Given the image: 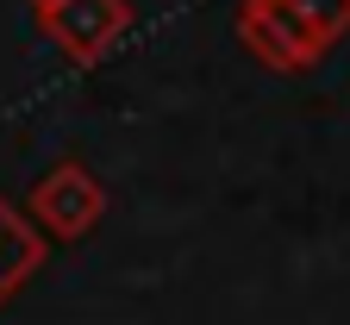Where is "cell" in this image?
Segmentation results:
<instances>
[{
  "instance_id": "8992f818",
  "label": "cell",
  "mask_w": 350,
  "mask_h": 325,
  "mask_svg": "<svg viewBox=\"0 0 350 325\" xmlns=\"http://www.w3.org/2000/svg\"><path fill=\"white\" fill-rule=\"evenodd\" d=\"M31 7H44V0H31Z\"/></svg>"
},
{
  "instance_id": "5b68a950",
  "label": "cell",
  "mask_w": 350,
  "mask_h": 325,
  "mask_svg": "<svg viewBox=\"0 0 350 325\" xmlns=\"http://www.w3.org/2000/svg\"><path fill=\"white\" fill-rule=\"evenodd\" d=\"M282 7H294L306 25H313V31L332 44V51H338V38L350 31V0H282Z\"/></svg>"
},
{
  "instance_id": "3957f363",
  "label": "cell",
  "mask_w": 350,
  "mask_h": 325,
  "mask_svg": "<svg viewBox=\"0 0 350 325\" xmlns=\"http://www.w3.org/2000/svg\"><path fill=\"white\" fill-rule=\"evenodd\" d=\"M31 13H38V38L69 63H100L131 31V0H44Z\"/></svg>"
},
{
  "instance_id": "277c9868",
  "label": "cell",
  "mask_w": 350,
  "mask_h": 325,
  "mask_svg": "<svg viewBox=\"0 0 350 325\" xmlns=\"http://www.w3.org/2000/svg\"><path fill=\"white\" fill-rule=\"evenodd\" d=\"M38 263H44V238L25 225L19 207L0 200V307H7L31 275H38Z\"/></svg>"
},
{
  "instance_id": "7a4b0ae2",
  "label": "cell",
  "mask_w": 350,
  "mask_h": 325,
  "mask_svg": "<svg viewBox=\"0 0 350 325\" xmlns=\"http://www.w3.org/2000/svg\"><path fill=\"white\" fill-rule=\"evenodd\" d=\"M238 44L275 75H306L332 57V44L282 0H238Z\"/></svg>"
},
{
  "instance_id": "6da1fadb",
  "label": "cell",
  "mask_w": 350,
  "mask_h": 325,
  "mask_svg": "<svg viewBox=\"0 0 350 325\" xmlns=\"http://www.w3.org/2000/svg\"><path fill=\"white\" fill-rule=\"evenodd\" d=\"M100 213H107V188H100L81 163L44 169V175L31 181V194H25V225L38 231V238H51V244L88 238V231L100 225Z\"/></svg>"
}]
</instances>
